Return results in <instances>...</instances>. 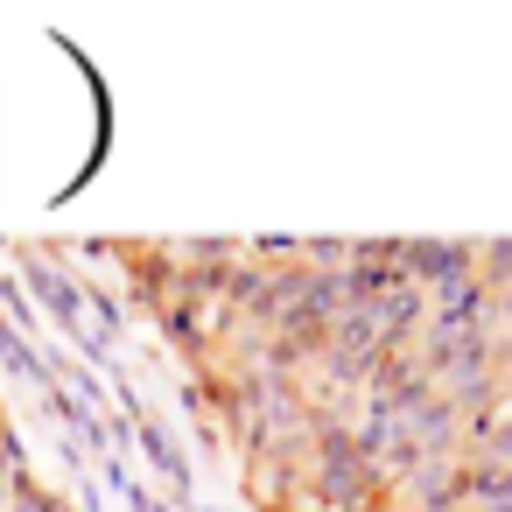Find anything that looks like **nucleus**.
<instances>
[{"label": "nucleus", "mask_w": 512, "mask_h": 512, "mask_svg": "<svg viewBox=\"0 0 512 512\" xmlns=\"http://www.w3.org/2000/svg\"><path fill=\"white\" fill-rule=\"evenodd\" d=\"M253 512H512V239L113 246Z\"/></svg>", "instance_id": "1"}]
</instances>
